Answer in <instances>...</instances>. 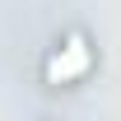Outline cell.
Here are the masks:
<instances>
[{
    "label": "cell",
    "mask_w": 121,
    "mask_h": 121,
    "mask_svg": "<svg viewBox=\"0 0 121 121\" xmlns=\"http://www.w3.org/2000/svg\"><path fill=\"white\" fill-rule=\"evenodd\" d=\"M93 60H98V51H93L89 33L75 28V33H65V42L42 60V79L51 84V89H60V84H79V79L93 70Z\"/></svg>",
    "instance_id": "6da1fadb"
}]
</instances>
